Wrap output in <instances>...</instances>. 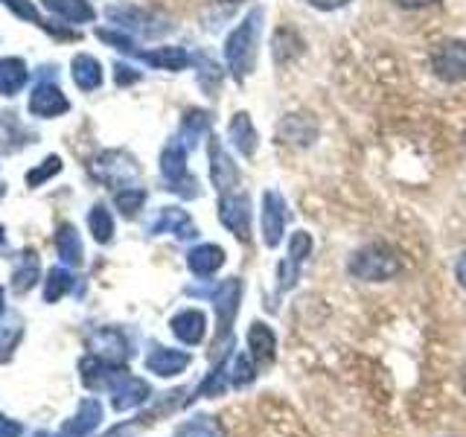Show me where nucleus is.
Returning a JSON list of instances; mask_svg holds the SVG:
<instances>
[{
	"label": "nucleus",
	"mask_w": 466,
	"mask_h": 437,
	"mask_svg": "<svg viewBox=\"0 0 466 437\" xmlns=\"http://www.w3.org/2000/svg\"><path fill=\"white\" fill-rule=\"evenodd\" d=\"M259 29H262V9H251L245 21L233 29L225 41V58L233 73V79L242 82L254 73L257 65V47H259Z\"/></svg>",
	"instance_id": "1"
},
{
	"label": "nucleus",
	"mask_w": 466,
	"mask_h": 437,
	"mask_svg": "<svg viewBox=\"0 0 466 437\" xmlns=\"http://www.w3.org/2000/svg\"><path fill=\"white\" fill-rule=\"evenodd\" d=\"M350 274L368 283L390 280L393 274H400V259L385 245H368L350 259Z\"/></svg>",
	"instance_id": "2"
},
{
	"label": "nucleus",
	"mask_w": 466,
	"mask_h": 437,
	"mask_svg": "<svg viewBox=\"0 0 466 437\" xmlns=\"http://www.w3.org/2000/svg\"><path fill=\"white\" fill-rule=\"evenodd\" d=\"M160 175H164V181L169 184L172 193L187 196V198L198 196V184L196 178H189V172H187V146L181 140H172L164 149V155H160Z\"/></svg>",
	"instance_id": "3"
},
{
	"label": "nucleus",
	"mask_w": 466,
	"mask_h": 437,
	"mask_svg": "<svg viewBox=\"0 0 466 437\" xmlns=\"http://www.w3.org/2000/svg\"><path fill=\"white\" fill-rule=\"evenodd\" d=\"M91 172L94 178H99L108 187H131L137 181V164L131 160L126 152H102L91 160Z\"/></svg>",
	"instance_id": "4"
},
{
	"label": "nucleus",
	"mask_w": 466,
	"mask_h": 437,
	"mask_svg": "<svg viewBox=\"0 0 466 437\" xmlns=\"http://www.w3.org/2000/svg\"><path fill=\"white\" fill-rule=\"evenodd\" d=\"M111 393V405H114V412H131V408H137L143 405L146 400H149V385L143 382V379L137 376H131L128 371L123 368H116L108 379V388Z\"/></svg>",
	"instance_id": "5"
},
{
	"label": "nucleus",
	"mask_w": 466,
	"mask_h": 437,
	"mask_svg": "<svg viewBox=\"0 0 466 437\" xmlns=\"http://www.w3.org/2000/svg\"><path fill=\"white\" fill-rule=\"evenodd\" d=\"M431 70L443 82L466 79V44L463 41H443L431 53Z\"/></svg>",
	"instance_id": "6"
},
{
	"label": "nucleus",
	"mask_w": 466,
	"mask_h": 437,
	"mask_svg": "<svg viewBox=\"0 0 466 437\" xmlns=\"http://www.w3.org/2000/svg\"><path fill=\"white\" fill-rule=\"evenodd\" d=\"M218 218L237 239H251V204L239 193H225L218 198Z\"/></svg>",
	"instance_id": "7"
},
{
	"label": "nucleus",
	"mask_w": 466,
	"mask_h": 437,
	"mask_svg": "<svg viewBox=\"0 0 466 437\" xmlns=\"http://www.w3.org/2000/svg\"><path fill=\"white\" fill-rule=\"evenodd\" d=\"M239 298H242V280H237V277H230V280H225L213 291V306L218 315V339H228L233 318L239 312Z\"/></svg>",
	"instance_id": "8"
},
{
	"label": "nucleus",
	"mask_w": 466,
	"mask_h": 437,
	"mask_svg": "<svg viewBox=\"0 0 466 437\" xmlns=\"http://www.w3.org/2000/svg\"><path fill=\"white\" fill-rule=\"evenodd\" d=\"M283 230H286V198L277 189H268L262 196V239H266L268 248L280 245Z\"/></svg>",
	"instance_id": "9"
},
{
	"label": "nucleus",
	"mask_w": 466,
	"mask_h": 437,
	"mask_svg": "<svg viewBox=\"0 0 466 437\" xmlns=\"http://www.w3.org/2000/svg\"><path fill=\"white\" fill-rule=\"evenodd\" d=\"M91 356L102 359V361H108V364H120L128 359V341H126V335L120 330H114V327H102L91 335Z\"/></svg>",
	"instance_id": "10"
},
{
	"label": "nucleus",
	"mask_w": 466,
	"mask_h": 437,
	"mask_svg": "<svg viewBox=\"0 0 466 437\" xmlns=\"http://www.w3.org/2000/svg\"><path fill=\"white\" fill-rule=\"evenodd\" d=\"M210 178L222 196L230 193V189L239 184V169L233 167V160L225 155L222 143H218L216 137H210Z\"/></svg>",
	"instance_id": "11"
},
{
	"label": "nucleus",
	"mask_w": 466,
	"mask_h": 437,
	"mask_svg": "<svg viewBox=\"0 0 466 437\" xmlns=\"http://www.w3.org/2000/svg\"><path fill=\"white\" fill-rule=\"evenodd\" d=\"M65 111H70V102L53 82H41L29 97V114L35 117H58Z\"/></svg>",
	"instance_id": "12"
},
{
	"label": "nucleus",
	"mask_w": 466,
	"mask_h": 437,
	"mask_svg": "<svg viewBox=\"0 0 466 437\" xmlns=\"http://www.w3.org/2000/svg\"><path fill=\"white\" fill-rule=\"evenodd\" d=\"M99 420H102V405L99 400H82L79 408H76V414H73L65 426H62V437H87V434H94V429L99 426Z\"/></svg>",
	"instance_id": "13"
},
{
	"label": "nucleus",
	"mask_w": 466,
	"mask_h": 437,
	"mask_svg": "<svg viewBox=\"0 0 466 437\" xmlns=\"http://www.w3.org/2000/svg\"><path fill=\"white\" fill-rule=\"evenodd\" d=\"M312 254V237L306 230H295L289 239V266H280V289H291L298 280V266Z\"/></svg>",
	"instance_id": "14"
},
{
	"label": "nucleus",
	"mask_w": 466,
	"mask_h": 437,
	"mask_svg": "<svg viewBox=\"0 0 466 437\" xmlns=\"http://www.w3.org/2000/svg\"><path fill=\"white\" fill-rule=\"evenodd\" d=\"M187 364H189V353H184V350L155 347L146 356V371L155 376H178L181 371H187Z\"/></svg>",
	"instance_id": "15"
},
{
	"label": "nucleus",
	"mask_w": 466,
	"mask_h": 437,
	"mask_svg": "<svg viewBox=\"0 0 466 437\" xmlns=\"http://www.w3.org/2000/svg\"><path fill=\"white\" fill-rule=\"evenodd\" d=\"M152 233H175L178 239H193L196 237V225H193V218H189L181 208H164L157 213V218L152 222L149 228Z\"/></svg>",
	"instance_id": "16"
},
{
	"label": "nucleus",
	"mask_w": 466,
	"mask_h": 437,
	"mask_svg": "<svg viewBox=\"0 0 466 437\" xmlns=\"http://www.w3.org/2000/svg\"><path fill=\"white\" fill-rule=\"evenodd\" d=\"M41 277V262L35 251H21L15 257V269H12V291L15 295H26L29 289L38 283Z\"/></svg>",
	"instance_id": "17"
},
{
	"label": "nucleus",
	"mask_w": 466,
	"mask_h": 437,
	"mask_svg": "<svg viewBox=\"0 0 466 437\" xmlns=\"http://www.w3.org/2000/svg\"><path fill=\"white\" fill-rule=\"evenodd\" d=\"M172 332H175V339L184 341V344H198L204 339V330H208V318H204V312L198 310H184L172 318Z\"/></svg>",
	"instance_id": "18"
},
{
	"label": "nucleus",
	"mask_w": 466,
	"mask_h": 437,
	"mask_svg": "<svg viewBox=\"0 0 466 437\" xmlns=\"http://www.w3.org/2000/svg\"><path fill=\"white\" fill-rule=\"evenodd\" d=\"M187 266L198 277H210L225 266V251L218 245H198L187 254Z\"/></svg>",
	"instance_id": "19"
},
{
	"label": "nucleus",
	"mask_w": 466,
	"mask_h": 437,
	"mask_svg": "<svg viewBox=\"0 0 466 437\" xmlns=\"http://www.w3.org/2000/svg\"><path fill=\"white\" fill-rule=\"evenodd\" d=\"M228 135H230V143L239 149V155L251 158V155L257 152V128H254L251 117H248L245 111H242V114H237V117H233V120H230Z\"/></svg>",
	"instance_id": "20"
},
{
	"label": "nucleus",
	"mask_w": 466,
	"mask_h": 437,
	"mask_svg": "<svg viewBox=\"0 0 466 437\" xmlns=\"http://www.w3.org/2000/svg\"><path fill=\"white\" fill-rule=\"evenodd\" d=\"M248 350H251V359L257 364H271L274 350H277V339H274L271 327L251 324V330H248Z\"/></svg>",
	"instance_id": "21"
},
{
	"label": "nucleus",
	"mask_w": 466,
	"mask_h": 437,
	"mask_svg": "<svg viewBox=\"0 0 466 437\" xmlns=\"http://www.w3.org/2000/svg\"><path fill=\"white\" fill-rule=\"evenodd\" d=\"M56 248H58V257L62 262H67L70 269L82 266L85 259V248H82V239H79V230L73 225H62L56 233Z\"/></svg>",
	"instance_id": "22"
},
{
	"label": "nucleus",
	"mask_w": 466,
	"mask_h": 437,
	"mask_svg": "<svg viewBox=\"0 0 466 437\" xmlns=\"http://www.w3.org/2000/svg\"><path fill=\"white\" fill-rule=\"evenodd\" d=\"M44 9L56 12L58 18H65L70 24H87L96 18L94 6L87 0H44Z\"/></svg>",
	"instance_id": "23"
},
{
	"label": "nucleus",
	"mask_w": 466,
	"mask_h": 437,
	"mask_svg": "<svg viewBox=\"0 0 466 437\" xmlns=\"http://www.w3.org/2000/svg\"><path fill=\"white\" fill-rule=\"evenodd\" d=\"M29 73L21 58H0V97H15L26 85Z\"/></svg>",
	"instance_id": "24"
},
{
	"label": "nucleus",
	"mask_w": 466,
	"mask_h": 437,
	"mask_svg": "<svg viewBox=\"0 0 466 437\" xmlns=\"http://www.w3.org/2000/svg\"><path fill=\"white\" fill-rule=\"evenodd\" d=\"M70 73H73V82H76L82 91H96L102 85V65L96 62L94 56H76L70 65Z\"/></svg>",
	"instance_id": "25"
},
{
	"label": "nucleus",
	"mask_w": 466,
	"mask_h": 437,
	"mask_svg": "<svg viewBox=\"0 0 466 437\" xmlns=\"http://www.w3.org/2000/svg\"><path fill=\"white\" fill-rule=\"evenodd\" d=\"M137 58H143L146 65L160 67V70H184L189 65V56L181 47H157L152 53H140Z\"/></svg>",
	"instance_id": "26"
},
{
	"label": "nucleus",
	"mask_w": 466,
	"mask_h": 437,
	"mask_svg": "<svg viewBox=\"0 0 466 437\" xmlns=\"http://www.w3.org/2000/svg\"><path fill=\"white\" fill-rule=\"evenodd\" d=\"M225 371H228V382L230 385H251L254 382V376H257V361L251 359V353H237L228 364H225Z\"/></svg>",
	"instance_id": "27"
},
{
	"label": "nucleus",
	"mask_w": 466,
	"mask_h": 437,
	"mask_svg": "<svg viewBox=\"0 0 466 437\" xmlns=\"http://www.w3.org/2000/svg\"><path fill=\"white\" fill-rule=\"evenodd\" d=\"M175 437H225V429L216 417H196L184 422V426L175 432Z\"/></svg>",
	"instance_id": "28"
},
{
	"label": "nucleus",
	"mask_w": 466,
	"mask_h": 437,
	"mask_svg": "<svg viewBox=\"0 0 466 437\" xmlns=\"http://www.w3.org/2000/svg\"><path fill=\"white\" fill-rule=\"evenodd\" d=\"M70 289H73V274L67 269H53L47 274V280H44V300L47 303L62 300Z\"/></svg>",
	"instance_id": "29"
},
{
	"label": "nucleus",
	"mask_w": 466,
	"mask_h": 437,
	"mask_svg": "<svg viewBox=\"0 0 466 437\" xmlns=\"http://www.w3.org/2000/svg\"><path fill=\"white\" fill-rule=\"evenodd\" d=\"M87 228H91L94 239L102 245L111 242V237H114V218L106 208H102V204H94L91 213H87Z\"/></svg>",
	"instance_id": "30"
},
{
	"label": "nucleus",
	"mask_w": 466,
	"mask_h": 437,
	"mask_svg": "<svg viewBox=\"0 0 466 437\" xmlns=\"http://www.w3.org/2000/svg\"><path fill=\"white\" fill-rule=\"evenodd\" d=\"M208 126H210V120H208V114L204 111H189L187 117H184V123H181V143L187 146H196V140L204 135V131H208Z\"/></svg>",
	"instance_id": "31"
},
{
	"label": "nucleus",
	"mask_w": 466,
	"mask_h": 437,
	"mask_svg": "<svg viewBox=\"0 0 466 437\" xmlns=\"http://www.w3.org/2000/svg\"><path fill=\"white\" fill-rule=\"evenodd\" d=\"M114 201H116V208H120L123 216H135L143 208V201H146V189L123 187V189H116V193H114Z\"/></svg>",
	"instance_id": "32"
},
{
	"label": "nucleus",
	"mask_w": 466,
	"mask_h": 437,
	"mask_svg": "<svg viewBox=\"0 0 466 437\" xmlns=\"http://www.w3.org/2000/svg\"><path fill=\"white\" fill-rule=\"evenodd\" d=\"M62 172V158L58 155H50L47 160H41V164L35 167V169H29V175H26V184L29 187H41L47 178H53V175H58Z\"/></svg>",
	"instance_id": "33"
},
{
	"label": "nucleus",
	"mask_w": 466,
	"mask_h": 437,
	"mask_svg": "<svg viewBox=\"0 0 466 437\" xmlns=\"http://www.w3.org/2000/svg\"><path fill=\"white\" fill-rule=\"evenodd\" d=\"M0 4H4V6H9L15 15H18V18H26L29 24H38L41 29H50L47 24H44V18H41V15H38V9L33 6V4H29V0H0Z\"/></svg>",
	"instance_id": "34"
},
{
	"label": "nucleus",
	"mask_w": 466,
	"mask_h": 437,
	"mask_svg": "<svg viewBox=\"0 0 466 437\" xmlns=\"http://www.w3.org/2000/svg\"><path fill=\"white\" fill-rule=\"evenodd\" d=\"M18 341H21V330H12V332L6 335V339L0 335V359L6 361V359L12 356V350L18 347Z\"/></svg>",
	"instance_id": "35"
},
{
	"label": "nucleus",
	"mask_w": 466,
	"mask_h": 437,
	"mask_svg": "<svg viewBox=\"0 0 466 437\" xmlns=\"http://www.w3.org/2000/svg\"><path fill=\"white\" fill-rule=\"evenodd\" d=\"M21 434H24V426L18 420L0 414V437H21Z\"/></svg>",
	"instance_id": "36"
},
{
	"label": "nucleus",
	"mask_w": 466,
	"mask_h": 437,
	"mask_svg": "<svg viewBox=\"0 0 466 437\" xmlns=\"http://www.w3.org/2000/svg\"><path fill=\"white\" fill-rule=\"evenodd\" d=\"M137 79H140V73H135L126 65H116V70H114V82L116 85H128V82H137Z\"/></svg>",
	"instance_id": "37"
},
{
	"label": "nucleus",
	"mask_w": 466,
	"mask_h": 437,
	"mask_svg": "<svg viewBox=\"0 0 466 437\" xmlns=\"http://www.w3.org/2000/svg\"><path fill=\"white\" fill-rule=\"evenodd\" d=\"M309 6H315V9H324V12H329V9H341L344 4H350V0H306Z\"/></svg>",
	"instance_id": "38"
},
{
	"label": "nucleus",
	"mask_w": 466,
	"mask_h": 437,
	"mask_svg": "<svg viewBox=\"0 0 466 437\" xmlns=\"http://www.w3.org/2000/svg\"><path fill=\"white\" fill-rule=\"evenodd\" d=\"M400 6H405V9H420V6H429V4H434V0H397Z\"/></svg>",
	"instance_id": "39"
},
{
	"label": "nucleus",
	"mask_w": 466,
	"mask_h": 437,
	"mask_svg": "<svg viewBox=\"0 0 466 437\" xmlns=\"http://www.w3.org/2000/svg\"><path fill=\"white\" fill-rule=\"evenodd\" d=\"M455 274H458V280H461V286L466 289V254L458 259V269H455Z\"/></svg>",
	"instance_id": "40"
},
{
	"label": "nucleus",
	"mask_w": 466,
	"mask_h": 437,
	"mask_svg": "<svg viewBox=\"0 0 466 437\" xmlns=\"http://www.w3.org/2000/svg\"><path fill=\"white\" fill-rule=\"evenodd\" d=\"M0 251H6V230L0 228Z\"/></svg>",
	"instance_id": "41"
},
{
	"label": "nucleus",
	"mask_w": 466,
	"mask_h": 437,
	"mask_svg": "<svg viewBox=\"0 0 466 437\" xmlns=\"http://www.w3.org/2000/svg\"><path fill=\"white\" fill-rule=\"evenodd\" d=\"M33 437H62V434H53V432H35Z\"/></svg>",
	"instance_id": "42"
},
{
	"label": "nucleus",
	"mask_w": 466,
	"mask_h": 437,
	"mask_svg": "<svg viewBox=\"0 0 466 437\" xmlns=\"http://www.w3.org/2000/svg\"><path fill=\"white\" fill-rule=\"evenodd\" d=\"M4 310H6V306H4V289H0V315H4Z\"/></svg>",
	"instance_id": "43"
},
{
	"label": "nucleus",
	"mask_w": 466,
	"mask_h": 437,
	"mask_svg": "<svg viewBox=\"0 0 466 437\" xmlns=\"http://www.w3.org/2000/svg\"><path fill=\"white\" fill-rule=\"evenodd\" d=\"M225 4H239V0H225Z\"/></svg>",
	"instance_id": "44"
}]
</instances>
